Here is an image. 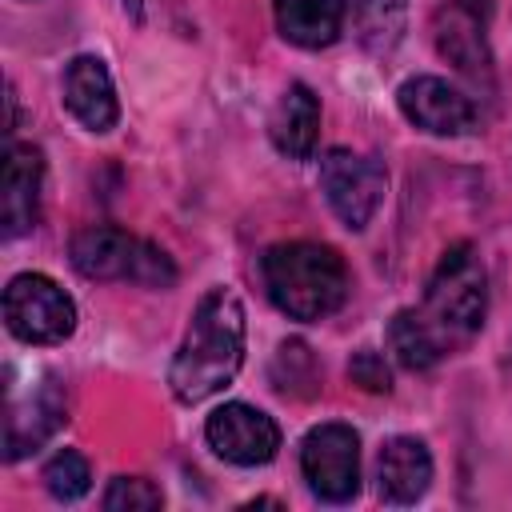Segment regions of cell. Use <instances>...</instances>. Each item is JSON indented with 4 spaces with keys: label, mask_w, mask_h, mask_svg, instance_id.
I'll use <instances>...</instances> for the list:
<instances>
[{
    "label": "cell",
    "mask_w": 512,
    "mask_h": 512,
    "mask_svg": "<svg viewBox=\"0 0 512 512\" xmlns=\"http://www.w3.org/2000/svg\"><path fill=\"white\" fill-rule=\"evenodd\" d=\"M260 276L268 300L300 324L328 320L348 296V268L336 248L312 240H284L272 244L260 260Z\"/></svg>",
    "instance_id": "obj_2"
},
{
    "label": "cell",
    "mask_w": 512,
    "mask_h": 512,
    "mask_svg": "<svg viewBox=\"0 0 512 512\" xmlns=\"http://www.w3.org/2000/svg\"><path fill=\"white\" fill-rule=\"evenodd\" d=\"M72 268L88 280H120V284H140V288H172L176 284V264L172 256L124 228L112 224H88L72 236Z\"/></svg>",
    "instance_id": "obj_4"
},
{
    "label": "cell",
    "mask_w": 512,
    "mask_h": 512,
    "mask_svg": "<svg viewBox=\"0 0 512 512\" xmlns=\"http://www.w3.org/2000/svg\"><path fill=\"white\" fill-rule=\"evenodd\" d=\"M344 0H276V28L296 48H328L344 28Z\"/></svg>",
    "instance_id": "obj_16"
},
{
    "label": "cell",
    "mask_w": 512,
    "mask_h": 512,
    "mask_svg": "<svg viewBox=\"0 0 512 512\" xmlns=\"http://www.w3.org/2000/svg\"><path fill=\"white\" fill-rule=\"evenodd\" d=\"M64 108L88 128V132H112L120 120L116 84L100 56H72L64 68Z\"/></svg>",
    "instance_id": "obj_12"
},
{
    "label": "cell",
    "mask_w": 512,
    "mask_h": 512,
    "mask_svg": "<svg viewBox=\"0 0 512 512\" xmlns=\"http://www.w3.org/2000/svg\"><path fill=\"white\" fill-rule=\"evenodd\" d=\"M404 32V0H356V36L368 52H392Z\"/></svg>",
    "instance_id": "obj_18"
},
{
    "label": "cell",
    "mask_w": 512,
    "mask_h": 512,
    "mask_svg": "<svg viewBox=\"0 0 512 512\" xmlns=\"http://www.w3.org/2000/svg\"><path fill=\"white\" fill-rule=\"evenodd\" d=\"M348 376H352L360 388H368V392H388V388H392L388 364H384V356L372 352V348H360V352L348 360Z\"/></svg>",
    "instance_id": "obj_21"
},
{
    "label": "cell",
    "mask_w": 512,
    "mask_h": 512,
    "mask_svg": "<svg viewBox=\"0 0 512 512\" xmlns=\"http://www.w3.org/2000/svg\"><path fill=\"white\" fill-rule=\"evenodd\" d=\"M268 136H272L276 152L288 156V160H308L316 152L320 100L308 84H288L284 88V96L276 100V108L268 116Z\"/></svg>",
    "instance_id": "obj_15"
},
{
    "label": "cell",
    "mask_w": 512,
    "mask_h": 512,
    "mask_svg": "<svg viewBox=\"0 0 512 512\" xmlns=\"http://www.w3.org/2000/svg\"><path fill=\"white\" fill-rule=\"evenodd\" d=\"M300 472L308 492L324 504H348L360 492V436L352 424H316L300 444Z\"/></svg>",
    "instance_id": "obj_7"
},
{
    "label": "cell",
    "mask_w": 512,
    "mask_h": 512,
    "mask_svg": "<svg viewBox=\"0 0 512 512\" xmlns=\"http://www.w3.org/2000/svg\"><path fill=\"white\" fill-rule=\"evenodd\" d=\"M100 504H104L108 512H152V508L164 504V496H160V488H156L152 480H144V476H116V480L108 484V492H104Z\"/></svg>",
    "instance_id": "obj_20"
},
{
    "label": "cell",
    "mask_w": 512,
    "mask_h": 512,
    "mask_svg": "<svg viewBox=\"0 0 512 512\" xmlns=\"http://www.w3.org/2000/svg\"><path fill=\"white\" fill-rule=\"evenodd\" d=\"M388 348H392L396 364L408 368V372H428L444 356V348H440L436 332L428 328V320L420 316V308H400L392 316V324H388Z\"/></svg>",
    "instance_id": "obj_17"
},
{
    "label": "cell",
    "mask_w": 512,
    "mask_h": 512,
    "mask_svg": "<svg viewBox=\"0 0 512 512\" xmlns=\"http://www.w3.org/2000/svg\"><path fill=\"white\" fill-rule=\"evenodd\" d=\"M396 104L404 120L428 136H464L476 128V104L440 76H408L396 92Z\"/></svg>",
    "instance_id": "obj_10"
},
{
    "label": "cell",
    "mask_w": 512,
    "mask_h": 512,
    "mask_svg": "<svg viewBox=\"0 0 512 512\" xmlns=\"http://www.w3.org/2000/svg\"><path fill=\"white\" fill-rule=\"evenodd\" d=\"M64 420H68V404H64V396L52 380L40 384L28 400H12L8 404V424H4V456L20 460V456L36 452L44 440H52V432Z\"/></svg>",
    "instance_id": "obj_13"
},
{
    "label": "cell",
    "mask_w": 512,
    "mask_h": 512,
    "mask_svg": "<svg viewBox=\"0 0 512 512\" xmlns=\"http://www.w3.org/2000/svg\"><path fill=\"white\" fill-rule=\"evenodd\" d=\"M40 188H44V156L36 144H8L0 172V232L16 240L40 220Z\"/></svg>",
    "instance_id": "obj_11"
},
{
    "label": "cell",
    "mask_w": 512,
    "mask_h": 512,
    "mask_svg": "<svg viewBox=\"0 0 512 512\" xmlns=\"http://www.w3.org/2000/svg\"><path fill=\"white\" fill-rule=\"evenodd\" d=\"M320 188L328 208L340 216V224L352 232H364L384 200L388 172L376 156H364L352 148H328L320 156Z\"/></svg>",
    "instance_id": "obj_6"
},
{
    "label": "cell",
    "mask_w": 512,
    "mask_h": 512,
    "mask_svg": "<svg viewBox=\"0 0 512 512\" xmlns=\"http://www.w3.org/2000/svg\"><path fill=\"white\" fill-rule=\"evenodd\" d=\"M244 304L232 288L216 284L200 296L188 332L168 364V388L180 404H200L228 388L244 364Z\"/></svg>",
    "instance_id": "obj_1"
},
{
    "label": "cell",
    "mask_w": 512,
    "mask_h": 512,
    "mask_svg": "<svg viewBox=\"0 0 512 512\" xmlns=\"http://www.w3.org/2000/svg\"><path fill=\"white\" fill-rule=\"evenodd\" d=\"M376 480L380 496L388 504H416L432 484V452L416 436H392L384 440L376 456Z\"/></svg>",
    "instance_id": "obj_14"
},
{
    "label": "cell",
    "mask_w": 512,
    "mask_h": 512,
    "mask_svg": "<svg viewBox=\"0 0 512 512\" xmlns=\"http://www.w3.org/2000/svg\"><path fill=\"white\" fill-rule=\"evenodd\" d=\"M204 436H208V448L220 460L236 464V468H260V464H268L280 452V428H276V420L264 408L244 404V400L220 404L208 416Z\"/></svg>",
    "instance_id": "obj_9"
},
{
    "label": "cell",
    "mask_w": 512,
    "mask_h": 512,
    "mask_svg": "<svg viewBox=\"0 0 512 512\" xmlns=\"http://www.w3.org/2000/svg\"><path fill=\"white\" fill-rule=\"evenodd\" d=\"M436 52L472 84L492 88V48H488V0H440L432 12Z\"/></svg>",
    "instance_id": "obj_8"
},
{
    "label": "cell",
    "mask_w": 512,
    "mask_h": 512,
    "mask_svg": "<svg viewBox=\"0 0 512 512\" xmlns=\"http://www.w3.org/2000/svg\"><path fill=\"white\" fill-rule=\"evenodd\" d=\"M4 324L24 344H64L76 332V304L52 276L20 272L4 288Z\"/></svg>",
    "instance_id": "obj_5"
},
{
    "label": "cell",
    "mask_w": 512,
    "mask_h": 512,
    "mask_svg": "<svg viewBox=\"0 0 512 512\" xmlns=\"http://www.w3.org/2000/svg\"><path fill=\"white\" fill-rule=\"evenodd\" d=\"M40 480H44V488H48L52 500L76 504V500L88 492V484H92V468H88V460H84L76 448H60V452L44 464Z\"/></svg>",
    "instance_id": "obj_19"
},
{
    "label": "cell",
    "mask_w": 512,
    "mask_h": 512,
    "mask_svg": "<svg viewBox=\"0 0 512 512\" xmlns=\"http://www.w3.org/2000/svg\"><path fill=\"white\" fill-rule=\"evenodd\" d=\"M420 316L428 320V328L436 332L440 348L452 352L460 344H468L488 316V272L476 256V248L468 240H456L444 248V256L436 260L428 284H424V304Z\"/></svg>",
    "instance_id": "obj_3"
},
{
    "label": "cell",
    "mask_w": 512,
    "mask_h": 512,
    "mask_svg": "<svg viewBox=\"0 0 512 512\" xmlns=\"http://www.w3.org/2000/svg\"><path fill=\"white\" fill-rule=\"evenodd\" d=\"M120 8H124L132 20H140V16H144V0H120Z\"/></svg>",
    "instance_id": "obj_22"
}]
</instances>
